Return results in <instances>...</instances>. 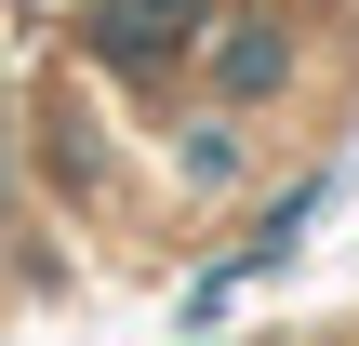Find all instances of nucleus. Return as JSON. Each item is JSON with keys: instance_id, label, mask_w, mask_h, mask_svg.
I'll return each mask as SVG.
<instances>
[{"instance_id": "nucleus-1", "label": "nucleus", "mask_w": 359, "mask_h": 346, "mask_svg": "<svg viewBox=\"0 0 359 346\" xmlns=\"http://www.w3.org/2000/svg\"><path fill=\"white\" fill-rule=\"evenodd\" d=\"M187 13H200V0H107V53H133V67H147V53H173V27H187Z\"/></svg>"}, {"instance_id": "nucleus-2", "label": "nucleus", "mask_w": 359, "mask_h": 346, "mask_svg": "<svg viewBox=\"0 0 359 346\" xmlns=\"http://www.w3.org/2000/svg\"><path fill=\"white\" fill-rule=\"evenodd\" d=\"M213 67H226V93H266V80H280V40H226Z\"/></svg>"}]
</instances>
